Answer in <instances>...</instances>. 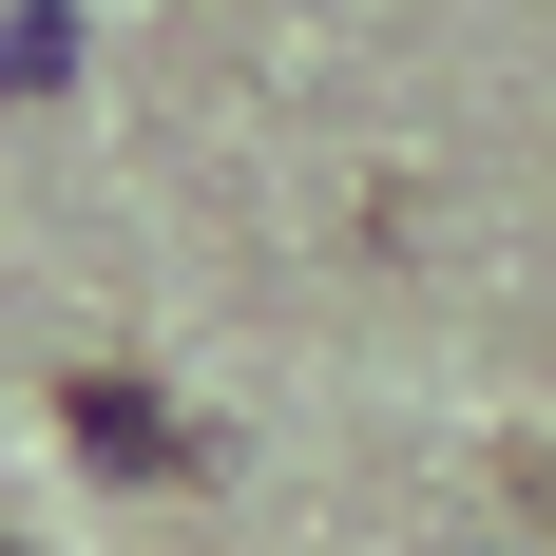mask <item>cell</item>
I'll return each mask as SVG.
<instances>
[{
    "label": "cell",
    "mask_w": 556,
    "mask_h": 556,
    "mask_svg": "<svg viewBox=\"0 0 556 556\" xmlns=\"http://www.w3.org/2000/svg\"><path fill=\"white\" fill-rule=\"evenodd\" d=\"M58 442L97 460V480H192V442H173V403H154V384H97V365L58 384Z\"/></svg>",
    "instance_id": "1"
},
{
    "label": "cell",
    "mask_w": 556,
    "mask_h": 556,
    "mask_svg": "<svg viewBox=\"0 0 556 556\" xmlns=\"http://www.w3.org/2000/svg\"><path fill=\"white\" fill-rule=\"evenodd\" d=\"M0 556H39V538H0Z\"/></svg>",
    "instance_id": "2"
}]
</instances>
